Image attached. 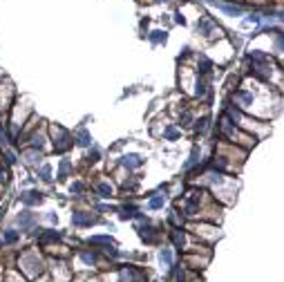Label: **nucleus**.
I'll list each match as a JSON object with an SVG mask.
<instances>
[{
    "label": "nucleus",
    "mask_w": 284,
    "mask_h": 282,
    "mask_svg": "<svg viewBox=\"0 0 284 282\" xmlns=\"http://www.w3.org/2000/svg\"><path fill=\"white\" fill-rule=\"evenodd\" d=\"M161 262L170 264V251H161Z\"/></svg>",
    "instance_id": "nucleus-1"
}]
</instances>
